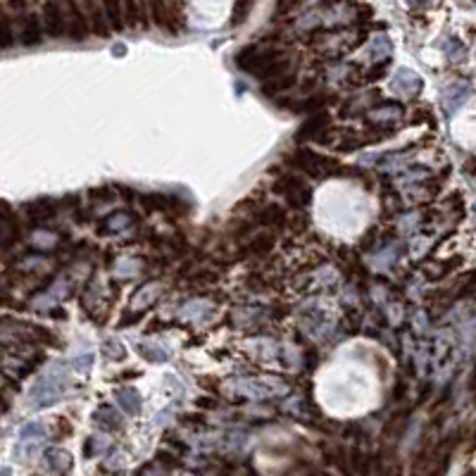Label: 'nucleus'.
I'll return each mask as SVG.
<instances>
[{
    "instance_id": "nucleus-21",
    "label": "nucleus",
    "mask_w": 476,
    "mask_h": 476,
    "mask_svg": "<svg viewBox=\"0 0 476 476\" xmlns=\"http://www.w3.org/2000/svg\"><path fill=\"white\" fill-rule=\"evenodd\" d=\"M400 117H403V108L395 103H386L374 110V112H369V119H374V122H395Z\"/></svg>"
},
{
    "instance_id": "nucleus-8",
    "label": "nucleus",
    "mask_w": 476,
    "mask_h": 476,
    "mask_svg": "<svg viewBox=\"0 0 476 476\" xmlns=\"http://www.w3.org/2000/svg\"><path fill=\"white\" fill-rule=\"evenodd\" d=\"M114 403H117L127 414H131V417H136V414L141 412V405H143L141 393H138L134 386H122V388L114 390Z\"/></svg>"
},
{
    "instance_id": "nucleus-1",
    "label": "nucleus",
    "mask_w": 476,
    "mask_h": 476,
    "mask_svg": "<svg viewBox=\"0 0 476 476\" xmlns=\"http://www.w3.org/2000/svg\"><path fill=\"white\" fill-rule=\"evenodd\" d=\"M64 386H67V372H64V364H53L48 372H43L38 377L36 386L29 393V403L32 408L41 410V408H50L60 400V395L64 393Z\"/></svg>"
},
{
    "instance_id": "nucleus-20",
    "label": "nucleus",
    "mask_w": 476,
    "mask_h": 476,
    "mask_svg": "<svg viewBox=\"0 0 476 476\" xmlns=\"http://www.w3.org/2000/svg\"><path fill=\"white\" fill-rule=\"evenodd\" d=\"M272 248H274V236H272V234H258V236H253L248 240V245H245V253H248V255H264V253H269Z\"/></svg>"
},
{
    "instance_id": "nucleus-7",
    "label": "nucleus",
    "mask_w": 476,
    "mask_h": 476,
    "mask_svg": "<svg viewBox=\"0 0 476 476\" xmlns=\"http://www.w3.org/2000/svg\"><path fill=\"white\" fill-rule=\"evenodd\" d=\"M329 129V114L314 112L305 124L298 129V141H319L324 143V131Z\"/></svg>"
},
{
    "instance_id": "nucleus-27",
    "label": "nucleus",
    "mask_w": 476,
    "mask_h": 476,
    "mask_svg": "<svg viewBox=\"0 0 476 476\" xmlns=\"http://www.w3.org/2000/svg\"><path fill=\"white\" fill-rule=\"evenodd\" d=\"M290 84H293V74H286V77L281 79H274V82H267L262 86V93L264 95H277L279 91H284V88H288Z\"/></svg>"
},
{
    "instance_id": "nucleus-26",
    "label": "nucleus",
    "mask_w": 476,
    "mask_h": 476,
    "mask_svg": "<svg viewBox=\"0 0 476 476\" xmlns=\"http://www.w3.org/2000/svg\"><path fill=\"white\" fill-rule=\"evenodd\" d=\"M250 10H253V0H236V5H234V12H231V24H234V27H240V24L248 19Z\"/></svg>"
},
{
    "instance_id": "nucleus-10",
    "label": "nucleus",
    "mask_w": 476,
    "mask_h": 476,
    "mask_svg": "<svg viewBox=\"0 0 476 476\" xmlns=\"http://www.w3.org/2000/svg\"><path fill=\"white\" fill-rule=\"evenodd\" d=\"M55 210H58V203L50 198L32 200V203L24 205V212H27V217L34 219V222H46V219H50L55 214Z\"/></svg>"
},
{
    "instance_id": "nucleus-16",
    "label": "nucleus",
    "mask_w": 476,
    "mask_h": 476,
    "mask_svg": "<svg viewBox=\"0 0 476 476\" xmlns=\"http://www.w3.org/2000/svg\"><path fill=\"white\" fill-rule=\"evenodd\" d=\"M138 200H141V205L145 210H155V212H167V210H174L179 205L177 198L162 195V193H145Z\"/></svg>"
},
{
    "instance_id": "nucleus-17",
    "label": "nucleus",
    "mask_w": 476,
    "mask_h": 476,
    "mask_svg": "<svg viewBox=\"0 0 476 476\" xmlns=\"http://www.w3.org/2000/svg\"><path fill=\"white\" fill-rule=\"evenodd\" d=\"M258 224L279 229V227H284V224H286V212L279 208V205H264V208L258 212Z\"/></svg>"
},
{
    "instance_id": "nucleus-4",
    "label": "nucleus",
    "mask_w": 476,
    "mask_h": 476,
    "mask_svg": "<svg viewBox=\"0 0 476 476\" xmlns=\"http://www.w3.org/2000/svg\"><path fill=\"white\" fill-rule=\"evenodd\" d=\"M64 22H67V36L74 41H84L88 36V19L84 17L82 8L74 0H62Z\"/></svg>"
},
{
    "instance_id": "nucleus-9",
    "label": "nucleus",
    "mask_w": 476,
    "mask_h": 476,
    "mask_svg": "<svg viewBox=\"0 0 476 476\" xmlns=\"http://www.w3.org/2000/svg\"><path fill=\"white\" fill-rule=\"evenodd\" d=\"M422 77H417V74L412 72V69H400L398 74H395V82H393V88L398 91L400 95H417L419 91H422Z\"/></svg>"
},
{
    "instance_id": "nucleus-32",
    "label": "nucleus",
    "mask_w": 476,
    "mask_h": 476,
    "mask_svg": "<svg viewBox=\"0 0 476 476\" xmlns=\"http://www.w3.org/2000/svg\"><path fill=\"white\" fill-rule=\"evenodd\" d=\"M300 0H277V14H286L298 5Z\"/></svg>"
},
{
    "instance_id": "nucleus-14",
    "label": "nucleus",
    "mask_w": 476,
    "mask_h": 476,
    "mask_svg": "<svg viewBox=\"0 0 476 476\" xmlns=\"http://www.w3.org/2000/svg\"><path fill=\"white\" fill-rule=\"evenodd\" d=\"M93 422L98 424L100 429H105V431H119V429H122V417H119V414L114 412V408H110V405H100V408L95 410Z\"/></svg>"
},
{
    "instance_id": "nucleus-5",
    "label": "nucleus",
    "mask_w": 476,
    "mask_h": 476,
    "mask_svg": "<svg viewBox=\"0 0 476 476\" xmlns=\"http://www.w3.org/2000/svg\"><path fill=\"white\" fill-rule=\"evenodd\" d=\"M43 27L53 38L67 36V22H64L62 0H50L43 5Z\"/></svg>"
},
{
    "instance_id": "nucleus-22",
    "label": "nucleus",
    "mask_w": 476,
    "mask_h": 476,
    "mask_svg": "<svg viewBox=\"0 0 476 476\" xmlns=\"http://www.w3.org/2000/svg\"><path fill=\"white\" fill-rule=\"evenodd\" d=\"M150 3V12H153V19L158 27L162 29H172L169 27V5L167 0H148Z\"/></svg>"
},
{
    "instance_id": "nucleus-23",
    "label": "nucleus",
    "mask_w": 476,
    "mask_h": 476,
    "mask_svg": "<svg viewBox=\"0 0 476 476\" xmlns=\"http://www.w3.org/2000/svg\"><path fill=\"white\" fill-rule=\"evenodd\" d=\"M129 222H131V217H129L127 212L110 214L108 219H103V222H100V231H103V234H108V231H119V229L129 227Z\"/></svg>"
},
{
    "instance_id": "nucleus-31",
    "label": "nucleus",
    "mask_w": 476,
    "mask_h": 476,
    "mask_svg": "<svg viewBox=\"0 0 476 476\" xmlns=\"http://www.w3.org/2000/svg\"><path fill=\"white\" fill-rule=\"evenodd\" d=\"M445 50H448V55H450V60H464V46L462 43L458 41V46H445Z\"/></svg>"
},
{
    "instance_id": "nucleus-15",
    "label": "nucleus",
    "mask_w": 476,
    "mask_h": 476,
    "mask_svg": "<svg viewBox=\"0 0 476 476\" xmlns=\"http://www.w3.org/2000/svg\"><path fill=\"white\" fill-rule=\"evenodd\" d=\"M46 438V427L41 422H27L22 429H19V445L17 450L27 448V445H36L38 440Z\"/></svg>"
},
{
    "instance_id": "nucleus-19",
    "label": "nucleus",
    "mask_w": 476,
    "mask_h": 476,
    "mask_svg": "<svg viewBox=\"0 0 476 476\" xmlns=\"http://www.w3.org/2000/svg\"><path fill=\"white\" fill-rule=\"evenodd\" d=\"M124 24H127V27H131V29L145 27L141 0H124Z\"/></svg>"
},
{
    "instance_id": "nucleus-34",
    "label": "nucleus",
    "mask_w": 476,
    "mask_h": 476,
    "mask_svg": "<svg viewBox=\"0 0 476 476\" xmlns=\"http://www.w3.org/2000/svg\"><path fill=\"white\" fill-rule=\"evenodd\" d=\"M431 0H410V5H412V8H424V5H429Z\"/></svg>"
},
{
    "instance_id": "nucleus-18",
    "label": "nucleus",
    "mask_w": 476,
    "mask_h": 476,
    "mask_svg": "<svg viewBox=\"0 0 476 476\" xmlns=\"http://www.w3.org/2000/svg\"><path fill=\"white\" fill-rule=\"evenodd\" d=\"M105 14H108L110 29L119 32L124 27V0H103Z\"/></svg>"
},
{
    "instance_id": "nucleus-11",
    "label": "nucleus",
    "mask_w": 476,
    "mask_h": 476,
    "mask_svg": "<svg viewBox=\"0 0 476 476\" xmlns=\"http://www.w3.org/2000/svg\"><path fill=\"white\" fill-rule=\"evenodd\" d=\"M86 8H88V24H91V29L98 36H108L110 22H108V14H105V8L98 0H86Z\"/></svg>"
},
{
    "instance_id": "nucleus-13",
    "label": "nucleus",
    "mask_w": 476,
    "mask_h": 476,
    "mask_svg": "<svg viewBox=\"0 0 476 476\" xmlns=\"http://www.w3.org/2000/svg\"><path fill=\"white\" fill-rule=\"evenodd\" d=\"M46 464H48L50 472L64 476L69 469H72V455L62 448H50L46 453Z\"/></svg>"
},
{
    "instance_id": "nucleus-12",
    "label": "nucleus",
    "mask_w": 476,
    "mask_h": 476,
    "mask_svg": "<svg viewBox=\"0 0 476 476\" xmlns=\"http://www.w3.org/2000/svg\"><path fill=\"white\" fill-rule=\"evenodd\" d=\"M41 41H43L41 22H38L36 14H29L22 24V32H19V43L22 46H38Z\"/></svg>"
},
{
    "instance_id": "nucleus-30",
    "label": "nucleus",
    "mask_w": 476,
    "mask_h": 476,
    "mask_svg": "<svg viewBox=\"0 0 476 476\" xmlns=\"http://www.w3.org/2000/svg\"><path fill=\"white\" fill-rule=\"evenodd\" d=\"M105 353H108V358H114V360L127 358V350L122 348V343H119V340H112V338L105 343Z\"/></svg>"
},
{
    "instance_id": "nucleus-28",
    "label": "nucleus",
    "mask_w": 476,
    "mask_h": 476,
    "mask_svg": "<svg viewBox=\"0 0 476 476\" xmlns=\"http://www.w3.org/2000/svg\"><path fill=\"white\" fill-rule=\"evenodd\" d=\"M476 290V272H469L460 279V286H458V298H467Z\"/></svg>"
},
{
    "instance_id": "nucleus-25",
    "label": "nucleus",
    "mask_w": 476,
    "mask_h": 476,
    "mask_svg": "<svg viewBox=\"0 0 476 476\" xmlns=\"http://www.w3.org/2000/svg\"><path fill=\"white\" fill-rule=\"evenodd\" d=\"M455 264H460V260H450V262H429L427 267H424V272H427V279H440V277H445Z\"/></svg>"
},
{
    "instance_id": "nucleus-29",
    "label": "nucleus",
    "mask_w": 476,
    "mask_h": 476,
    "mask_svg": "<svg viewBox=\"0 0 476 476\" xmlns=\"http://www.w3.org/2000/svg\"><path fill=\"white\" fill-rule=\"evenodd\" d=\"M93 360H95V355H93V353L77 355V358H74V369H77V372H84V374H86L88 369L93 367Z\"/></svg>"
},
{
    "instance_id": "nucleus-2",
    "label": "nucleus",
    "mask_w": 476,
    "mask_h": 476,
    "mask_svg": "<svg viewBox=\"0 0 476 476\" xmlns=\"http://www.w3.org/2000/svg\"><path fill=\"white\" fill-rule=\"evenodd\" d=\"M288 164L300 172L310 174V177H317V179H324V177H336V174H343L345 169L340 167L336 160L331 158H322L317 153H310L305 148H298L288 155Z\"/></svg>"
},
{
    "instance_id": "nucleus-24",
    "label": "nucleus",
    "mask_w": 476,
    "mask_h": 476,
    "mask_svg": "<svg viewBox=\"0 0 476 476\" xmlns=\"http://www.w3.org/2000/svg\"><path fill=\"white\" fill-rule=\"evenodd\" d=\"M138 353H141L143 358L148 360V362H167V360H169V353H167V350L160 348V345H145V343H141V345H138Z\"/></svg>"
},
{
    "instance_id": "nucleus-33",
    "label": "nucleus",
    "mask_w": 476,
    "mask_h": 476,
    "mask_svg": "<svg viewBox=\"0 0 476 476\" xmlns=\"http://www.w3.org/2000/svg\"><path fill=\"white\" fill-rule=\"evenodd\" d=\"M3 46H12V32H10V19H3Z\"/></svg>"
},
{
    "instance_id": "nucleus-6",
    "label": "nucleus",
    "mask_w": 476,
    "mask_h": 476,
    "mask_svg": "<svg viewBox=\"0 0 476 476\" xmlns=\"http://www.w3.org/2000/svg\"><path fill=\"white\" fill-rule=\"evenodd\" d=\"M469 95H472V86H469L467 82H455L445 88L443 91V108H445V112H448V117H453V114L467 103Z\"/></svg>"
},
{
    "instance_id": "nucleus-35",
    "label": "nucleus",
    "mask_w": 476,
    "mask_h": 476,
    "mask_svg": "<svg viewBox=\"0 0 476 476\" xmlns=\"http://www.w3.org/2000/svg\"><path fill=\"white\" fill-rule=\"evenodd\" d=\"M474 212H476V205H474Z\"/></svg>"
},
{
    "instance_id": "nucleus-3",
    "label": "nucleus",
    "mask_w": 476,
    "mask_h": 476,
    "mask_svg": "<svg viewBox=\"0 0 476 476\" xmlns=\"http://www.w3.org/2000/svg\"><path fill=\"white\" fill-rule=\"evenodd\" d=\"M274 190H277L279 195H284L286 203L295 210H305L312 203V190H310L308 184L298 177H279L277 184H274Z\"/></svg>"
}]
</instances>
